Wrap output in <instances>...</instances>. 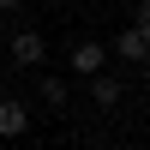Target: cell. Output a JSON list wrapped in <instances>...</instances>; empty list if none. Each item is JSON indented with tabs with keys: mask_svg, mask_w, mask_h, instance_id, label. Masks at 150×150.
Masks as SVG:
<instances>
[{
	"mask_svg": "<svg viewBox=\"0 0 150 150\" xmlns=\"http://www.w3.org/2000/svg\"><path fill=\"white\" fill-rule=\"evenodd\" d=\"M66 60H72V72H78V78H96V72H108V42H90V36H78Z\"/></svg>",
	"mask_w": 150,
	"mask_h": 150,
	"instance_id": "cell-1",
	"label": "cell"
},
{
	"mask_svg": "<svg viewBox=\"0 0 150 150\" xmlns=\"http://www.w3.org/2000/svg\"><path fill=\"white\" fill-rule=\"evenodd\" d=\"M0 42H6V54L18 60V66H42V60H48V42L36 30H12V36H0Z\"/></svg>",
	"mask_w": 150,
	"mask_h": 150,
	"instance_id": "cell-2",
	"label": "cell"
},
{
	"mask_svg": "<svg viewBox=\"0 0 150 150\" xmlns=\"http://www.w3.org/2000/svg\"><path fill=\"white\" fill-rule=\"evenodd\" d=\"M108 60H126V66H144V60H150V42H144V36H138V30L126 24V30H120L114 42H108Z\"/></svg>",
	"mask_w": 150,
	"mask_h": 150,
	"instance_id": "cell-3",
	"label": "cell"
},
{
	"mask_svg": "<svg viewBox=\"0 0 150 150\" xmlns=\"http://www.w3.org/2000/svg\"><path fill=\"white\" fill-rule=\"evenodd\" d=\"M30 132V108L18 96H0V138H24Z\"/></svg>",
	"mask_w": 150,
	"mask_h": 150,
	"instance_id": "cell-4",
	"label": "cell"
},
{
	"mask_svg": "<svg viewBox=\"0 0 150 150\" xmlns=\"http://www.w3.org/2000/svg\"><path fill=\"white\" fill-rule=\"evenodd\" d=\"M84 84H90V102H96V108H120V96H126L114 72H96V78H84Z\"/></svg>",
	"mask_w": 150,
	"mask_h": 150,
	"instance_id": "cell-5",
	"label": "cell"
},
{
	"mask_svg": "<svg viewBox=\"0 0 150 150\" xmlns=\"http://www.w3.org/2000/svg\"><path fill=\"white\" fill-rule=\"evenodd\" d=\"M66 96H72L66 78H42V102H48V108H66Z\"/></svg>",
	"mask_w": 150,
	"mask_h": 150,
	"instance_id": "cell-6",
	"label": "cell"
},
{
	"mask_svg": "<svg viewBox=\"0 0 150 150\" xmlns=\"http://www.w3.org/2000/svg\"><path fill=\"white\" fill-rule=\"evenodd\" d=\"M132 30H138L144 42H150V6H138V18H132Z\"/></svg>",
	"mask_w": 150,
	"mask_h": 150,
	"instance_id": "cell-7",
	"label": "cell"
},
{
	"mask_svg": "<svg viewBox=\"0 0 150 150\" xmlns=\"http://www.w3.org/2000/svg\"><path fill=\"white\" fill-rule=\"evenodd\" d=\"M12 6H24V0H0V12H12Z\"/></svg>",
	"mask_w": 150,
	"mask_h": 150,
	"instance_id": "cell-8",
	"label": "cell"
},
{
	"mask_svg": "<svg viewBox=\"0 0 150 150\" xmlns=\"http://www.w3.org/2000/svg\"><path fill=\"white\" fill-rule=\"evenodd\" d=\"M138 6H150V0H138Z\"/></svg>",
	"mask_w": 150,
	"mask_h": 150,
	"instance_id": "cell-9",
	"label": "cell"
},
{
	"mask_svg": "<svg viewBox=\"0 0 150 150\" xmlns=\"http://www.w3.org/2000/svg\"><path fill=\"white\" fill-rule=\"evenodd\" d=\"M144 66H150V60H144Z\"/></svg>",
	"mask_w": 150,
	"mask_h": 150,
	"instance_id": "cell-10",
	"label": "cell"
},
{
	"mask_svg": "<svg viewBox=\"0 0 150 150\" xmlns=\"http://www.w3.org/2000/svg\"><path fill=\"white\" fill-rule=\"evenodd\" d=\"M102 150H108V144H102Z\"/></svg>",
	"mask_w": 150,
	"mask_h": 150,
	"instance_id": "cell-11",
	"label": "cell"
}]
</instances>
